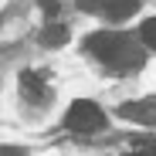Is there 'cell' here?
<instances>
[{
    "instance_id": "cell-6",
    "label": "cell",
    "mask_w": 156,
    "mask_h": 156,
    "mask_svg": "<svg viewBox=\"0 0 156 156\" xmlns=\"http://www.w3.org/2000/svg\"><path fill=\"white\" fill-rule=\"evenodd\" d=\"M68 41V31L61 27V24H48V27L41 31V44H51V48H61Z\"/></svg>"
},
{
    "instance_id": "cell-4",
    "label": "cell",
    "mask_w": 156,
    "mask_h": 156,
    "mask_svg": "<svg viewBox=\"0 0 156 156\" xmlns=\"http://www.w3.org/2000/svg\"><path fill=\"white\" fill-rule=\"evenodd\" d=\"M119 115L139 126H156V98H136V102H122Z\"/></svg>"
},
{
    "instance_id": "cell-2",
    "label": "cell",
    "mask_w": 156,
    "mask_h": 156,
    "mask_svg": "<svg viewBox=\"0 0 156 156\" xmlns=\"http://www.w3.org/2000/svg\"><path fill=\"white\" fill-rule=\"evenodd\" d=\"M65 126L71 129V133H98L102 126H105V112H102L95 102H88V98H78V102H71V109H68V115H65Z\"/></svg>"
},
{
    "instance_id": "cell-10",
    "label": "cell",
    "mask_w": 156,
    "mask_h": 156,
    "mask_svg": "<svg viewBox=\"0 0 156 156\" xmlns=\"http://www.w3.org/2000/svg\"><path fill=\"white\" fill-rule=\"evenodd\" d=\"M37 4H41L48 14H55V10H58V0H37Z\"/></svg>"
},
{
    "instance_id": "cell-9",
    "label": "cell",
    "mask_w": 156,
    "mask_h": 156,
    "mask_svg": "<svg viewBox=\"0 0 156 156\" xmlns=\"http://www.w3.org/2000/svg\"><path fill=\"white\" fill-rule=\"evenodd\" d=\"M129 156H156V146H143V149H133Z\"/></svg>"
},
{
    "instance_id": "cell-5",
    "label": "cell",
    "mask_w": 156,
    "mask_h": 156,
    "mask_svg": "<svg viewBox=\"0 0 156 156\" xmlns=\"http://www.w3.org/2000/svg\"><path fill=\"white\" fill-rule=\"evenodd\" d=\"M20 92L27 95L31 102H41L48 95V85H44V78L37 71H20Z\"/></svg>"
},
{
    "instance_id": "cell-3",
    "label": "cell",
    "mask_w": 156,
    "mask_h": 156,
    "mask_svg": "<svg viewBox=\"0 0 156 156\" xmlns=\"http://www.w3.org/2000/svg\"><path fill=\"white\" fill-rule=\"evenodd\" d=\"M136 7H139V0H82V10L102 14V17H109V20H126V17H133Z\"/></svg>"
},
{
    "instance_id": "cell-8",
    "label": "cell",
    "mask_w": 156,
    "mask_h": 156,
    "mask_svg": "<svg viewBox=\"0 0 156 156\" xmlns=\"http://www.w3.org/2000/svg\"><path fill=\"white\" fill-rule=\"evenodd\" d=\"M0 156H24L20 146H0Z\"/></svg>"
},
{
    "instance_id": "cell-1",
    "label": "cell",
    "mask_w": 156,
    "mask_h": 156,
    "mask_svg": "<svg viewBox=\"0 0 156 156\" xmlns=\"http://www.w3.org/2000/svg\"><path fill=\"white\" fill-rule=\"evenodd\" d=\"M85 48L92 51L95 61H102L105 68H115V71H129V68L143 65V51L136 48V41L119 31H98L85 41Z\"/></svg>"
},
{
    "instance_id": "cell-7",
    "label": "cell",
    "mask_w": 156,
    "mask_h": 156,
    "mask_svg": "<svg viewBox=\"0 0 156 156\" xmlns=\"http://www.w3.org/2000/svg\"><path fill=\"white\" fill-rule=\"evenodd\" d=\"M139 37H143V44H146V48H153V51H156V17H149L143 27H139Z\"/></svg>"
}]
</instances>
